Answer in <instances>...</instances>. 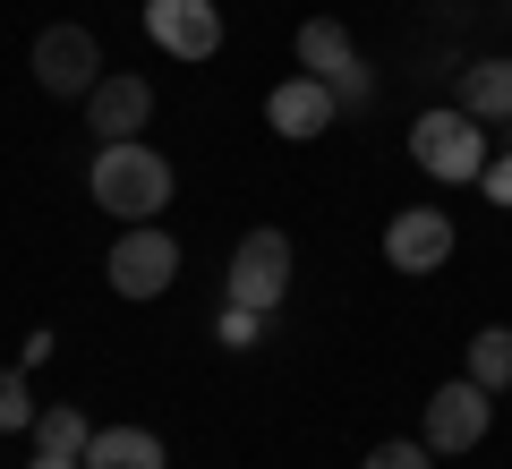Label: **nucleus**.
I'll list each match as a JSON object with an SVG mask.
<instances>
[{
    "label": "nucleus",
    "instance_id": "obj_4",
    "mask_svg": "<svg viewBox=\"0 0 512 469\" xmlns=\"http://www.w3.org/2000/svg\"><path fill=\"white\" fill-rule=\"evenodd\" d=\"M222 299L265 307V316H274V307L291 299V231H248V239H239L231 273H222Z\"/></svg>",
    "mask_w": 512,
    "mask_h": 469
},
{
    "label": "nucleus",
    "instance_id": "obj_1",
    "mask_svg": "<svg viewBox=\"0 0 512 469\" xmlns=\"http://www.w3.org/2000/svg\"><path fill=\"white\" fill-rule=\"evenodd\" d=\"M86 188H94V205H103L111 222H163V205H171V163L154 154L146 137H111L103 154H94Z\"/></svg>",
    "mask_w": 512,
    "mask_h": 469
},
{
    "label": "nucleus",
    "instance_id": "obj_14",
    "mask_svg": "<svg viewBox=\"0 0 512 469\" xmlns=\"http://www.w3.org/2000/svg\"><path fill=\"white\" fill-rule=\"evenodd\" d=\"M470 384H487V393H504V384H512V325L470 333Z\"/></svg>",
    "mask_w": 512,
    "mask_h": 469
},
{
    "label": "nucleus",
    "instance_id": "obj_10",
    "mask_svg": "<svg viewBox=\"0 0 512 469\" xmlns=\"http://www.w3.org/2000/svg\"><path fill=\"white\" fill-rule=\"evenodd\" d=\"M333 111H342V94L325 86V77H282L274 94H265V128H274V137H291V145H308V137H325L333 128Z\"/></svg>",
    "mask_w": 512,
    "mask_h": 469
},
{
    "label": "nucleus",
    "instance_id": "obj_12",
    "mask_svg": "<svg viewBox=\"0 0 512 469\" xmlns=\"http://www.w3.org/2000/svg\"><path fill=\"white\" fill-rule=\"evenodd\" d=\"M461 111L487 128H512V60H470L461 69Z\"/></svg>",
    "mask_w": 512,
    "mask_h": 469
},
{
    "label": "nucleus",
    "instance_id": "obj_19",
    "mask_svg": "<svg viewBox=\"0 0 512 469\" xmlns=\"http://www.w3.org/2000/svg\"><path fill=\"white\" fill-rule=\"evenodd\" d=\"M478 188H487V205H512V145H504V154H487Z\"/></svg>",
    "mask_w": 512,
    "mask_h": 469
},
{
    "label": "nucleus",
    "instance_id": "obj_2",
    "mask_svg": "<svg viewBox=\"0 0 512 469\" xmlns=\"http://www.w3.org/2000/svg\"><path fill=\"white\" fill-rule=\"evenodd\" d=\"M410 163L427 171V180H478L487 171V120H470V111H419V128H410Z\"/></svg>",
    "mask_w": 512,
    "mask_h": 469
},
{
    "label": "nucleus",
    "instance_id": "obj_17",
    "mask_svg": "<svg viewBox=\"0 0 512 469\" xmlns=\"http://www.w3.org/2000/svg\"><path fill=\"white\" fill-rule=\"evenodd\" d=\"M35 393H26V367H9V376H0V435H18V427H35Z\"/></svg>",
    "mask_w": 512,
    "mask_h": 469
},
{
    "label": "nucleus",
    "instance_id": "obj_8",
    "mask_svg": "<svg viewBox=\"0 0 512 469\" xmlns=\"http://www.w3.org/2000/svg\"><path fill=\"white\" fill-rule=\"evenodd\" d=\"M146 35L171 60H214L222 52V0H146Z\"/></svg>",
    "mask_w": 512,
    "mask_h": 469
},
{
    "label": "nucleus",
    "instance_id": "obj_9",
    "mask_svg": "<svg viewBox=\"0 0 512 469\" xmlns=\"http://www.w3.org/2000/svg\"><path fill=\"white\" fill-rule=\"evenodd\" d=\"M444 256H453V222L436 205H402L384 222V265L393 273H444Z\"/></svg>",
    "mask_w": 512,
    "mask_h": 469
},
{
    "label": "nucleus",
    "instance_id": "obj_18",
    "mask_svg": "<svg viewBox=\"0 0 512 469\" xmlns=\"http://www.w3.org/2000/svg\"><path fill=\"white\" fill-rule=\"evenodd\" d=\"M427 461H436V452H427V435H419V444H410V435H393V444H376L359 469H427Z\"/></svg>",
    "mask_w": 512,
    "mask_h": 469
},
{
    "label": "nucleus",
    "instance_id": "obj_20",
    "mask_svg": "<svg viewBox=\"0 0 512 469\" xmlns=\"http://www.w3.org/2000/svg\"><path fill=\"white\" fill-rule=\"evenodd\" d=\"M26 469H86V461H77V452H35Z\"/></svg>",
    "mask_w": 512,
    "mask_h": 469
},
{
    "label": "nucleus",
    "instance_id": "obj_11",
    "mask_svg": "<svg viewBox=\"0 0 512 469\" xmlns=\"http://www.w3.org/2000/svg\"><path fill=\"white\" fill-rule=\"evenodd\" d=\"M146 120H154V86L128 69H103V86L86 94V128L111 145V137H146Z\"/></svg>",
    "mask_w": 512,
    "mask_h": 469
},
{
    "label": "nucleus",
    "instance_id": "obj_15",
    "mask_svg": "<svg viewBox=\"0 0 512 469\" xmlns=\"http://www.w3.org/2000/svg\"><path fill=\"white\" fill-rule=\"evenodd\" d=\"M86 444H94L86 410H43L35 418V452H77V461H86Z\"/></svg>",
    "mask_w": 512,
    "mask_h": 469
},
{
    "label": "nucleus",
    "instance_id": "obj_16",
    "mask_svg": "<svg viewBox=\"0 0 512 469\" xmlns=\"http://www.w3.org/2000/svg\"><path fill=\"white\" fill-rule=\"evenodd\" d=\"M214 342H222V350H256V342H265V307L222 299V307H214Z\"/></svg>",
    "mask_w": 512,
    "mask_h": 469
},
{
    "label": "nucleus",
    "instance_id": "obj_3",
    "mask_svg": "<svg viewBox=\"0 0 512 469\" xmlns=\"http://www.w3.org/2000/svg\"><path fill=\"white\" fill-rule=\"evenodd\" d=\"M103 273H111V290H120V299H163V290L180 282V239H171L163 222H120Z\"/></svg>",
    "mask_w": 512,
    "mask_h": 469
},
{
    "label": "nucleus",
    "instance_id": "obj_13",
    "mask_svg": "<svg viewBox=\"0 0 512 469\" xmlns=\"http://www.w3.org/2000/svg\"><path fill=\"white\" fill-rule=\"evenodd\" d=\"M86 469H163V435L154 427H94Z\"/></svg>",
    "mask_w": 512,
    "mask_h": 469
},
{
    "label": "nucleus",
    "instance_id": "obj_7",
    "mask_svg": "<svg viewBox=\"0 0 512 469\" xmlns=\"http://www.w3.org/2000/svg\"><path fill=\"white\" fill-rule=\"evenodd\" d=\"M299 69H308V77H325V86L342 94V103H367V86H376L342 18H308V26H299Z\"/></svg>",
    "mask_w": 512,
    "mask_h": 469
},
{
    "label": "nucleus",
    "instance_id": "obj_5",
    "mask_svg": "<svg viewBox=\"0 0 512 469\" xmlns=\"http://www.w3.org/2000/svg\"><path fill=\"white\" fill-rule=\"evenodd\" d=\"M35 86L60 94V103H86V94L103 86V43H94L86 26H43L35 35Z\"/></svg>",
    "mask_w": 512,
    "mask_h": 469
},
{
    "label": "nucleus",
    "instance_id": "obj_6",
    "mask_svg": "<svg viewBox=\"0 0 512 469\" xmlns=\"http://www.w3.org/2000/svg\"><path fill=\"white\" fill-rule=\"evenodd\" d=\"M487 427H495V393H487V384L453 376V384L427 393V452H478Z\"/></svg>",
    "mask_w": 512,
    "mask_h": 469
}]
</instances>
